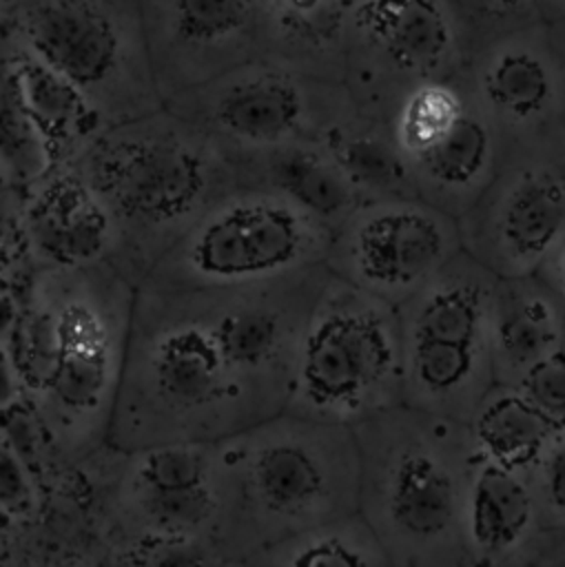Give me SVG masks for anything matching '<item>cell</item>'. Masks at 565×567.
<instances>
[{
	"label": "cell",
	"mask_w": 565,
	"mask_h": 567,
	"mask_svg": "<svg viewBox=\"0 0 565 567\" xmlns=\"http://www.w3.org/2000/svg\"><path fill=\"white\" fill-rule=\"evenodd\" d=\"M565 301L536 275L496 277L490 303L494 383L518 385L532 368L563 350Z\"/></svg>",
	"instance_id": "ac0fdd59"
},
{
	"label": "cell",
	"mask_w": 565,
	"mask_h": 567,
	"mask_svg": "<svg viewBox=\"0 0 565 567\" xmlns=\"http://www.w3.org/2000/svg\"><path fill=\"white\" fill-rule=\"evenodd\" d=\"M109 563L228 565L230 492L217 441L104 445L80 463Z\"/></svg>",
	"instance_id": "5b68a950"
},
{
	"label": "cell",
	"mask_w": 565,
	"mask_h": 567,
	"mask_svg": "<svg viewBox=\"0 0 565 567\" xmlns=\"http://www.w3.org/2000/svg\"><path fill=\"white\" fill-rule=\"evenodd\" d=\"M24 38L27 49L73 82L109 126L131 120L120 97L124 49L109 18L78 2H47L27 18Z\"/></svg>",
	"instance_id": "e0dca14e"
},
{
	"label": "cell",
	"mask_w": 565,
	"mask_h": 567,
	"mask_svg": "<svg viewBox=\"0 0 565 567\" xmlns=\"http://www.w3.org/2000/svg\"><path fill=\"white\" fill-rule=\"evenodd\" d=\"M18 230L33 270L111 261L115 248L102 199L71 162L51 164L22 186Z\"/></svg>",
	"instance_id": "2e32d148"
},
{
	"label": "cell",
	"mask_w": 565,
	"mask_h": 567,
	"mask_svg": "<svg viewBox=\"0 0 565 567\" xmlns=\"http://www.w3.org/2000/svg\"><path fill=\"white\" fill-rule=\"evenodd\" d=\"M481 456L527 476L554 427L516 385L494 383L468 421Z\"/></svg>",
	"instance_id": "603a6c76"
},
{
	"label": "cell",
	"mask_w": 565,
	"mask_h": 567,
	"mask_svg": "<svg viewBox=\"0 0 565 567\" xmlns=\"http://www.w3.org/2000/svg\"><path fill=\"white\" fill-rule=\"evenodd\" d=\"M217 445L230 492L228 565L359 509V447L350 425L284 410Z\"/></svg>",
	"instance_id": "8992f818"
},
{
	"label": "cell",
	"mask_w": 565,
	"mask_h": 567,
	"mask_svg": "<svg viewBox=\"0 0 565 567\" xmlns=\"http://www.w3.org/2000/svg\"><path fill=\"white\" fill-rule=\"evenodd\" d=\"M135 286L111 264L33 270L7 348L47 454L73 470L106 445Z\"/></svg>",
	"instance_id": "7a4b0ae2"
},
{
	"label": "cell",
	"mask_w": 565,
	"mask_h": 567,
	"mask_svg": "<svg viewBox=\"0 0 565 567\" xmlns=\"http://www.w3.org/2000/svg\"><path fill=\"white\" fill-rule=\"evenodd\" d=\"M463 250L459 219L421 197L361 202L330 237L326 266L399 306Z\"/></svg>",
	"instance_id": "8fae6325"
},
{
	"label": "cell",
	"mask_w": 565,
	"mask_h": 567,
	"mask_svg": "<svg viewBox=\"0 0 565 567\" xmlns=\"http://www.w3.org/2000/svg\"><path fill=\"white\" fill-rule=\"evenodd\" d=\"M525 478L541 527H565V427L552 432Z\"/></svg>",
	"instance_id": "83f0119b"
},
{
	"label": "cell",
	"mask_w": 565,
	"mask_h": 567,
	"mask_svg": "<svg viewBox=\"0 0 565 567\" xmlns=\"http://www.w3.org/2000/svg\"><path fill=\"white\" fill-rule=\"evenodd\" d=\"M472 55L479 47L541 22L534 0H439Z\"/></svg>",
	"instance_id": "484cf974"
},
{
	"label": "cell",
	"mask_w": 565,
	"mask_h": 567,
	"mask_svg": "<svg viewBox=\"0 0 565 567\" xmlns=\"http://www.w3.org/2000/svg\"><path fill=\"white\" fill-rule=\"evenodd\" d=\"M71 164L102 199L115 233L111 264L133 286L217 197L239 186L233 159L168 106L104 128Z\"/></svg>",
	"instance_id": "3957f363"
},
{
	"label": "cell",
	"mask_w": 565,
	"mask_h": 567,
	"mask_svg": "<svg viewBox=\"0 0 565 567\" xmlns=\"http://www.w3.org/2000/svg\"><path fill=\"white\" fill-rule=\"evenodd\" d=\"M11 66L24 113L44 146L49 166L73 162L109 128L93 102L29 49L11 55Z\"/></svg>",
	"instance_id": "44dd1931"
},
{
	"label": "cell",
	"mask_w": 565,
	"mask_h": 567,
	"mask_svg": "<svg viewBox=\"0 0 565 567\" xmlns=\"http://www.w3.org/2000/svg\"><path fill=\"white\" fill-rule=\"evenodd\" d=\"M239 184L264 186L281 193L330 230L359 204L357 190L321 140L295 142L275 151L233 159Z\"/></svg>",
	"instance_id": "ffe728a7"
},
{
	"label": "cell",
	"mask_w": 565,
	"mask_h": 567,
	"mask_svg": "<svg viewBox=\"0 0 565 567\" xmlns=\"http://www.w3.org/2000/svg\"><path fill=\"white\" fill-rule=\"evenodd\" d=\"M563 350H565V341H563Z\"/></svg>",
	"instance_id": "8d00e7d4"
},
{
	"label": "cell",
	"mask_w": 565,
	"mask_h": 567,
	"mask_svg": "<svg viewBox=\"0 0 565 567\" xmlns=\"http://www.w3.org/2000/svg\"><path fill=\"white\" fill-rule=\"evenodd\" d=\"M264 567H392L370 523L359 509L304 529L246 558Z\"/></svg>",
	"instance_id": "cb8c5ba5"
},
{
	"label": "cell",
	"mask_w": 565,
	"mask_h": 567,
	"mask_svg": "<svg viewBox=\"0 0 565 567\" xmlns=\"http://www.w3.org/2000/svg\"><path fill=\"white\" fill-rule=\"evenodd\" d=\"M171 111L204 131L230 159L323 135L355 111L343 82H312L292 71L259 69L217 82Z\"/></svg>",
	"instance_id": "30bf717a"
},
{
	"label": "cell",
	"mask_w": 565,
	"mask_h": 567,
	"mask_svg": "<svg viewBox=\"0 0 565 567\" xmlns=\"http://www.w3.org/2000/svg\"><path fill=\"white\" fill-rule=\"evenodd\" d=\"M321 142L361 202L419 197L390 120L355 106Z\"/></svg>",
	"instance_id": "7402d4cb"
},
{
	"label": "cell",
	"mask_w": 565,
	"mask_h": 567,
	"mask_svg": "<svg viewBox=\"0 0 565 567\" xmlns=\"http://www.w3.org/2000/svg\"><path fill=\"white\" fill-rule=\"evenodd\" d=\"M24 403V388L7 343L0 341V416L4 419Z\"/></svg>",
	"instance_id": "4dcf8cb0"
},
{
	"label": "cell",
	"mask_w": 565,
	"mask_h": 567,
	"mask_svg": "<svg viewBox=\"0 0 565 567\" xmlns=\"http://www.w3.org/2000/svg\"><path fill=\"white\" fill-rule=\"evenodd\" d=\"M534 4L545 22L565 18V0H534Z\"/></svg>",
	"instance_id": "836d02e7"
},
{
	"label": "cell",
	"mask_w": 565,
	"mask_h": 567,
	"mask_svg": "<svg viewBox=\"0 0 565 567\" xmlns=\"http://www.w3.org/2000/svg\"><path fill=\"white\" fill-rule=\"evenodd\" d=\"M538 527L527 478L479 454L463 523L468 567H518Z\"/></svg>",
	"instance_id": "d6986e66"
},
{
	"label": "cell",
	"mask_w": 565,
	"mask_h": 567,
	"mask_svg": "<svg viewBox=\"0 0 565 567\" xmlns=\"http://www.w3.org/2000/svg\"><path fill=\"white\" fill-rule=\"evenodd\" d=\"M9 2H13V0H0V4H9Z\"/></svg>",
	"instance_id": "d590c367"
},
{
	"label": "cell",
	"mask_w": 565,
	"mask_h": 567,
	"mask_svg": "<svg viewBox=\"0 0 565 567\" xmlns=\"http://www.w3.org/2000/svg\"><path fill=\"white\" fill-rule=\"evenodd\" d=\"M565 565V527H538L525 547L518 567Z\"/></svg>",
	"instance_id": "f546056e"
},
{
	"label": "cell",
	"mask_w": 565,
	"mask_h": 567,
	"mask_svg": "<svg viewBox=\"0 0 565 567\" xmlns=\"http://www.w3.org/2000/svg\"><path fill=\"white\" fill-rule=\"evenodd\" d=\"M496 275L461 250L397 306L401 401L470 421L494 385L490 303Z\"/></svg>",
	"instance_id": "9c48e42d"
},
{
	"label": "cell",
	"mask_w": 565,
	"mask_h": 567,
	"mask_svg": "<svg viewBox=\"0 0 565 567\" xmlns=\"http://www.w3.org/2000/svg\"><path fill=\"white\" fill-rule=\"evenodd\" d=\"M0 188H20V186H16V184L11 182V177L4 173L2 166H0Z\"/></svg>",
	"instance_id": "e575fe53"
},
{
	"label": "cell",
	"mask_w": 565,
	"mask_h": 567,
	"mask_svg": "<svg viewBox=\"0 0 565 567\" xmlns=\"http://www.w3.org/2000/svg\"><path fill=\"white\" fill-rule=\"evenodd\" d=\"M534 275L541 277L565 301V226Z\"/></svg>",
	"instance_id": "1f68e13d"
},
{
	"label": "cell",
	"mask_w": 565,
	"mask_h": 567,
	"mask_svg": "<svg viewBox=\"0 0 565 567\" xmlns=\"http://www.w3.org/2000/svg\"><path fill=\"white\" fill-rule=\"evenodd\" d=\"M547 35H549L552 53H554V60H556V66H558L563 95H565V18L547 22Z\"/></svg>",
	"instance_id": "d6a6232c"
},
{
	"label": "cell",
	"mask_w": 565,
	"mask_h": 567,
	"mask_svg": "<svg viewBox=\"0 0 565 567\" xmlns=\"http://www.w3.org/2000/svg\"><path fill=\"white\" fill-rule=\"evenodd\" d=\"M459 75L499 142L501 164L565 153V95L545 20L479 47Z\"/></svg>",
	"instance_id": "4fadbf2b"
},
{
	"label": "cell",
	"mask_w": 565,
	"mask_h": 567,
	"mask_svg": "<svg viewBox=\"0 0 565 567\" xmlns=\"http://www.w3.org/2000/svg\"><path fill=\"white\" fill-rule=\"evenodd\" d=\"M175 33L186 47H215L244 29L253 0H173Z\"/></svg>",
	"instance_id": "4316f807"
},
{
	"label": "cell",
	"mask_w": 565,
	"mask_h": 567,
	"mask_svg": "<svg viewBox=\"0 0 565 567\" xmlns=\"http://www.w3.org/2000/svg\"><path fill=\"white\" fill-rule=\"evenodd\" d=\"M565 226V153L507 159L459 217L463 250L496 277L534 275Z\"/></svg>",
	"instance_id": "9a60e30c"
},
{
	"label": "cell",
	"mask_w": 565,
	"mask_h": 567,
	"mask_svg": "<svg viewBox=\"0 0 565 567\" xmlns=\"http://www.w3.org/2000/svg\"><path fill=\"white\" fill-rule=\"evenodd\" d=\"M516 388L554 430L565 427V350H558L532 368Z\"/></svg>",
	"instance_id": "f1b7e54d"
},
{
	"label": "cell",
	"mask_w": 565,
	"mask_h": 567,
	"mask_svg": "<svg viewBox=\"0 0 565 567\" xmlns=\"http://www.w3.org/2000/svg\"><path fill=\"white\" fill-rule=\"evenodd\" d=\"M0 166L16 186H27L47 166V153L35 135L16 84L11 58L0 53Z\"/></svg>",
	"instance_id": "d4e9b609"
},
{
	"label": "cell",
	"mask_w": 565,
	"mask_h": 567,
	"mask_svg": "<svg viewBox=\"0 0 565 567\" xmlns=\"http://www.w3.org/2000/svg\"><path fill=\"white\" fill-rule=\"evenodd\" d=\"M332 230L277 190L239 184L217 197L137 286L235 288L326 264Z\"/></svg>",
	"instance_id": "ba28073f"
},
{
	"label": "cell",
	"mask_w": 565,
	"mask_h": 567,
	"mask_svg": "<svg viewBox=\"0 0 565 567\" xmlns=\"http://www.w3.org/2000/svg\"><path fill=\"white\" fill-rule=\"evenodd\" d=\"M401 403L397 306L330 268L308 312L286 412L355 427Z\"/></svg>",
	"instance_id": "52a82bcc"
},
{
	"label": "cell",
	"mask_w": 565,
	"mask_h": 567,
	"mask_svg": "<svg viewBox=\"0 0 565 567\" xmlns=\"http://www.w3.org/2000/svg\"><path fill=\"white\" fill-rule=\"evenodd\" d=\"M359 512L392 567H468L463 523L479 452L465 421L394 403L355 427Z\"/></svg>",
	"instance_id": "277c9868"
},
{
	"label": "cell",
	"mask_w": 565,
	"mask_h": 567,
	"mask_svg": "<svg viewBox=\"0 0 565 567\" xmlns=\"http://www.w3.org/2000/svg\"><path fill=\"white\" fill-rule=\"evenodd\" d=\"M361 11L343 84L363 113L392 120L410 93L452 78L470 58L439 0H366Z\"/></svg>",
	"instance_id": "5bb4252c"
},
{
	"label": "cell",
	"mask_w": 565,
	"mask_h": 567,
	"mask_svg": "<svg viewBox=\"0 0 565 567\" xmlns=\"http://www.w3.org/2000/svg\"><path fill=\"white\" fill-rule=\"evenodd\" d=\"M326 275L321 264L235 288L135 286L106 445L222 441L284 412Z\"/></svg>",
	"instance_id": "6da1fadb"
},
{
	"label": "cell",
	"mask_w": 565,
	"mask_h": 567,
	"mask_svg": "<svg viewBox=\"0 0 565 567\" xmlns=\"http://www.w3.org/2000/svg\"><path fill=\"white\" fill-rule=\"evenodd\" d=\"M390 122L417 195L456 219L501 166L499 142L459 73L410 93Z\"/></svg>",
	"instance_id": "7c38bea8"
}]
</instances>
